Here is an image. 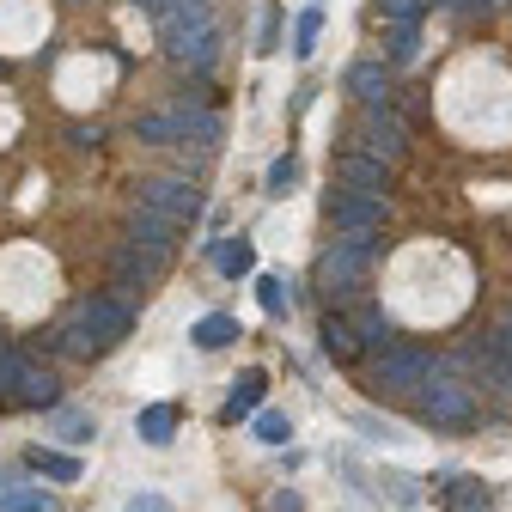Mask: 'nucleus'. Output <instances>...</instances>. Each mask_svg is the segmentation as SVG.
I'll list each match as a JSON object with an SVG mask.
<instances>
[{"mask_svg":"<svg viewBox=\"0 0 512 512\" xmlns=\"http://www.w3.org/2000/svg\"><path fill=\"white\" fill-rule=\"evenodd\" d=\"M128 330H135V311H128V299L92 293V299L74 305L68 324H61V348H68L74 360H98V354H110Z\"/></svg>","mask_w":512,"mask_h":512,"instance_id":"f257e3e1","label":"nucleus"},{"mask_svg":"<svg viewBox=\"0 0 512 512\" xmlns=\"http://www.w3.org/2000/svg\"><path fill=\"white\" fill-rule=\"evenodd\" d=\"M128 135H135L141 147H177V141H202V147H214V141H220V116L202 110V104H189V98H177V104L141 110L135 122H128Z\"/></svg>","mask_w":512,"mask_h":512,"instance_id":"f03ea898","label":"nucleus"},{"mask_svg":"<svg viewBox=\"0 0 512 512\" xmlns=\"http://www.w3.org/2000/svg\"><path fill=\"white\" fill-rule=\"evenodd\" d=\"M372 263H378V238L372 232H342V238H330L324 256H317V287L330 293V305L336 299H354L366 287Z\"/></svg>","mask_w":512,"mask_h":512,"instance_id":"7ed1b4c3","label":"nucleus"},{"mask_svg":"<svg viewBox=\"0 0 512 512\" xmlns=\"http://www.w3.org/2000/svg\"><path fill=\"white\" fill-rule=\"evenodd\" d=\"M415 409H421V421L427 427H445V433H458V427H476V391L452 372V366H433V378L415 391Z\"/></svg>","mask_w":512,"mask_h":512,"instance_id":"20e7f679","label":"nucleus"},{"mask_svg":"<svg viewBox=\"0 0 512 512\" xmlns=\"http://www.w3.org/2000/svg\"><path fill=\"white\" fill-rule=\"evenodd\" d=\"M433 366H439V360H433L427 348L397 342L391 354H378V360H372V391H378V397H415L421 384L433 378Z\"/></svg>","mask_w":512,"mask_h":512,"instance_id":"39448f33","label":"nucleus"},{"mask_svg":"<svg viewBox=\"0 0 512 512\" xmlns=\"http://www.w3.org/2000/svg\"><path fill=\"white\" fill-rule=\"evenodd\" d=\"M348 153H366V159H378V165H397V159L409 153V128H403V116H397V110H360Z\"/></svg>","mask_w":512,"mask_h":512,"instance_id":"423d86ee","label":"nucleus"},{"mask_svg":"<svg viewBox=\"0 0 512 512\" xmlns=\"http://www.w3.org/2000/svg\"><path fill=\"white\" fill-rule=\"evenodd\" d=\"M141 208L171 220V226H196L202 220V189L189 177H147L141 183Z\"/></svg>","mask_w":512,"mask_h":512,"instance_id":"0eeeda50","label":"nucleus"},{"mask_svg":"<svg viewBox=\"0 0 512 512\" xmlns=\"http://www.w3.org/2000/svg\"><path fill=\"white\" fill-rule=\"evenodd\" d=\"M378 220H384V196H372V189H336L330 196V226L336 232H378Z\"/></svg>","mask_w":512,"mask_h":512,"instance_id":"6e6552de","label":"nucleus"},{"mask_svg":"<svg viewBox=\"0 0 512 512\" xmlns=\"http://www.w3.org/2000/svg\"><path fill=\"white\" fill-rule=\"evenodd\" d=\"M177 232H183V226H171V220H159V214H147V208H141L135 220H128V244L147 250V256H159V263H171Z\"/></svg>","mask_w":512,"mask_h":512,"instance_id":"1a4fd4ad","label":"nucleus"},{"mask_svg":"<svg viewBox=\"0 0 512 512\" xmlns=\"http://www.w3.org/2000/svg\"><path fill=\"white\" fill-rule=\"evenodd\" d=\"M110 275H116V287H128V293H147V287L165 275V263L128 244V250H116V256H110Z\"/></svg>","mask_w":512,"mask_h":512,"instance_id":"9d476101","label":"nucleus"},{"mask_svg":"<svg viewBox=\"0 0 512 512\" xmlns=\"http://www.w3.org/2000/svg\"><path fill=\"white\" fill-rule=\"evenodd\" d=\"M348 324H354V342H360V354H391L397 348V336H391V317H384L378 305H354L348 311Z\"/></svg>","mask_w":512,"mask_h":512,"instance_id":"9b49d317","label":"nucleus"},{"mask_svg":"<svg viewBox=\"0 0 512 512\" xmlns=\"http://www.w3.org/2000/svg\"><path fill=\"white\" fill-rule=\"evenodd\" d=\"M348 92L366 110H384V98H391V68H384V61H354V68H348Z\"/></svg>","mask_w":512,"mask_h":512,"instance_id":"f8f14e48","label":"nucleus"},{"mask_svg":"<svg viewBox=\"0 0 512 512\" xmlns=\"http://www.w3.org/2000/svg\"><path fill=\"white\" fill-rule=\"evenodd\" d=\"M263 391H269V378H263V372H244V378L232 384L220 421H226V427H232V421H256V415H263Z\"/></svg>","mask_w":512,"mask_h":512,"instance_id":"ddd939ff","label":"nucleus"},{"mask_svg":"<svg viewBox=\"0 0 512 512\" xmlns=\"http://www.w3.org/2000/svg\"><path fill=\"white\" fill-rule=\"evenodd\" d=\"M336 177H342L348 189H372V196H384V189H391V165H378V159H366V153H342V159H336Z\"/></svg>","mask_w":512,"mask_h":512,"instance_id":"4468645a","label":"nucleus"},{"mask_svg":"<svg viewBox=\"0 0 512 512\" xmlns=\"http://www.w3.org/2000/svg\"><path fill=\"white\" fill-rule=\"evenodd\" d=\"M49 433H55L61 445H92V439H98V415L61 403V409H49Z\"/></svg>","mask_w":512,"mask_h":512,"instance_id":"2eb2a0df","label":"nucleus"},{"mask_svg":"<svg viewBox=\"0 0 512 512\" xmlns=\"http://www.w3.org/2000/svg\"><path fill=\"white\" fill-rule=\"evenodd\" d=\"M0 512H61V506H55L49 488H31V482L7 476V482H0Z\"/></svg>","mask_w":512,"mask_h":512,"instance_id":"dca6fc26","label":"nucleus"},{"mask_svg":"<svg viewBox=\"0 0 512 512\" xmlns=\"http://www.w3.org/2000/svg\"><path fill=\"white\" fill-rule=\"evenodd\" d=\"M135 433H141L147 445H171V439H177V409H171V403H147V409L135 415Z\"/></svg>","mask_w":512,"mask_h":512,"instance_id":"f3484780","label":"nucleus"},{"mask_svg":"<svg viewBox=\"0 0 512 512\" xmlns=\"http://www.w3.org/2000/svg\"><path fill=\"white\" fill-rule=\"evenodd\" d=\"M25 464H31L37 476H49V482H80V458H68V452H49V445H31V452H25Z\"/></svg>","mask_w":512,"mask_h":512,"instance_id":"a211bd4d","label":"nucleus"},{"mask_svg":"<svg viewBox=\"0 0 512 512\" xmlns=\"http://www.w3.org/2000/svg\"><path fill=\"white\" fill-rule=\"evenodd\" d=\"M55 397H61V391H55V372L31 366V372H25V384H19V403H13V409H61Z\"/></svg>","mask_w":512,"mask_h":512,"instance_id":"6ab92c4d","label":"nucleus"},{"mask_svg":"<svg viewBox=\"0 0 512 512\" xmlns=\"http://www.w3.org/2000/svg\"><path fill=\"white\" fill-rule=\"evenodd\" d=\"M445 500H452V512H494V500L476 476H445Z\"/></svg>","mask_w":512,"mask_h":512,"instance_id":"aec40b11","label":"nucleus"},{"mask_svg":"<svg viewBox=\"0 0 512 512\" xmlns=\"http://www.w3.org/2000/svg\"><path fill=\"white\" fill-rule=\"evenodd\" d=\"M214 263H220L226 281H238V275L256 269V250H250V238H220V244H214Z\"/></svg>","mask_w":512,"mask_h":512,"instance_id":"412c9836","label":"nucleus"},{"mask_svg":"<svg viewBox=\"0 0 512 512\" xmlns=\"http://www.w3.org/2000/svg\"><path fill=\"white\" fill-rule=\"evenodd\" d=\"M189 336H196V348H208V354H214V348H226V342H238L244 330L232 324V317H226V311H208V317H202V324H196V330H189Z\"/></svg>","mask_w":512,"mask_h":512,"instance_id":"4be33fe9","label":"nucleus"},{"mask_svg":"<svg viewBox=\"0 0 512 512\" xmlns=\"http://www.w3.org/2000/svg\"><path fill=\"white\" fill-rule=\"evenodd\" d=\"M324 354L330 360H360V342H354V324H348V317H324Z\"/></svg>","mask_w":512,"mask_h":512,"instance_id":"5701e85b","label":"nucleus"},{"mask_svg":"<svg viewBox=\"0 0 512 512\" xmlns=\"http://www.w3.org/2000/svg\"><path fill=\"white\" fill-rule=\"evenodd\" d=\"M31 360L19 348H0V403H19V384H25Z\"/></svg>","mask_w":512,"mask_h":512,"instance_id":"b1692460","label":"nucleus"},{"mask_svg":"<svg viewBox=\"0 0 512 512\" xmlns=\"http://www.w3.org/2000/svg\"><path fill=\"white\" fill-rule=\"evenodd\" d=\"M250 433L263 439V445H287V439H293V421H287L281 409H263V415L250 421Z\"/></svg>","mask_w":512,"mask_h":512,"instance_id":"393cba45","label":"nucleus"},{"mask_svg":"<svg viewBox=\"0 0 512 512\" xmlns=\"http://www.w3.org/2000/svg\"><path fill=\"white\" fill-rule=\"evenodd\" d=\"M421 55V25H391V68H409Z\"/></svg>","mask_w":512,"mask_h":512,"instance_id":"a878e982","label":"nucleus"},{"mask_svg":"<svg viewBox=\"0 0 512 512\" xmlns=\"http://www.w3.org/2000/svg\"><path fill=\"white\" fill-rule=\"evenodd\" d=\"M256 305L269 317H287V281L281 275H256Z\"/></svg>","mask_w":512,"mask_h":512,"instance_id":"bb28decb","label":"nucleus"},{"mask_svg":"<svg viewBox=\"0 0 512 512\" xmlns=\"http://www.w3.org/2000/svg\"><path fill=\"white\" fill-rule=\"evenodd\" d=\"M317 25H324V13H317V7H305V13H299V25H293V55H299V61L317 49Z\"/></svg>","mask_w":512,"mask_h":512,"instance_id":"cd10ccee","label":"nucleus"},{"mask_svg":"<svg viewBox=\"0 0 512 512\" xmlns=\"http://www.w3.org/2000/svg\"><path fill=\"white\" fill-rule=\"evenodd\" d=\"M378 13H384V25H421L427 0H378Z\"/></svg>","mask_w":512,"mask_h":512,"instance_id":"c85d7f7f","label":"nucleus"},{"mask_svg":"<svg viewBox=\"0 0 512 512\" xmlns=\"http://www.w3.org/2000/svg\"><path fill=\"white\" fill-rule=\"evenodd\" d=\"M348 421H354L366 439H403V427H391V421H384V415H372V409H354Z\"/></svg>","mask_w":512,"mask_h":512,"instance_id":"c756f323","label":"nucleus"},{"mask_svg":"<svg viewBox=\"0 0 512 512\" xmlns=\"http://www.w3.org/2000/svg\"><path fill=\"white\" fill-rule=\"evenodd\" d=\"M293 177H299V159H293V153H287V159H275V165H269V196H287Z\"/></svg>","mask_w":512,"mask_h":512,"instance_id":"7c9ffc66","label":"nucleus"},{"mask_svg":"<svg viewBox=\"0 0 512 512\" xmlns=\"http://www.w3.org/2000/svg\"><path fill=\"white\" fill-rule=\"evenodd\" d=\"M263 512H305V500H299V488H275Z\"/></svg>","mask_w":512,"mask_h":512,"instance_id":"2f4dec72","label":"nucleus"},{"mask_svg":"<svg viewBox=\"0 0 512 512\" xmlns=\"http://www.w3.org/2000/svg\"><path fill=\"white\" fill-rule=\"evenodd\" d=\"M122 512H171V506H165V494H135Z\"/></svg>","mask_w":512,"mask_h":512,"instance_id":"473e14b6","label":"nucleus"},{"mask_svg":"<svg viewBox=\"0 0 512 512\" xmlns=\"http://www.w3.org/2000/svg\"><path fill=\"white\" fill-rule=\"evenodd\" d=\"M68 141H74V147H98V141H104V135H98V122H92V128H86V122H80V128H68Z\"/></svg>","mask_w":512,"mask_h":512,"instance_id":"72a5a7b5","label":"nucleus"},{"mask_svg":"<svg viewBox=\"0 0 512 512\" xmlns=\"http://www.w3.org/2000/svg\"><path fill=\"white\" fill-rule=\"evenodd\" d=\"M494 342H500V354L512 360V311H506V317H500V324H494Z\"/></svg>","mask_w":512,"mask_h":512,"instance_id":"f704fd0d","label":"nucleus"},{"mask_svg":"<svg viewBox=\"0 0 512 512\" xmlns=\"http://www.w3.org/2000/svg\"><path fill=\"white\" fill-rule=\"evenodd\" d=\"M445 7H494V0H445Z\"/></svg>","mask_w":512,"mask_h":512,"instance_id":"c9c22d12","label":"nucleus"}]
</instances>
